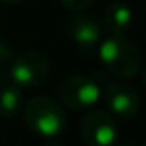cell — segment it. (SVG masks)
Returning <instances> with one entry per match:
<instances>
[{
  "mask_svg": "<svg viewBox=\"0 0 146 146\" xmlns=\"http://www.w3.org/2000/svg\"><path fill=\"white\" fill-rule=\"evenodd\" d=\"M102 26L111 35H126L133 26V11L124 2H111L104 11Z\"/></svg>",
  "mask_w": 146,
  "mask_h": 146,
  "instance_id": "cell-8",
  "label": "cell"
},
{
  "mask_svg": "<svg viewBox=\"0 0 146 146\" xmlns=\"http://www.w3.org/2000/svg\"><path fill=\"white\" fill-rule=\"evenodd\" d=\"M9 80L21 89H35L46 82L50 74V59L39 50H26L9 61Z\"/></svg>",
  "mask_w": 146,
  "mask_h": 146,
  "instance_id": "cell-3",
  "label": "cell"
},
{
  "mask_svg": "<svg viewBox=\"0 0 146 146\" xmlns=\"http://www.w3.org/2000/svg\"><path fill=\"white\" fill-rule=\"evenodd\" d=\"M59 100L70 109H89L100 100L102 89L93 78L82 74L67 76L59 83Z\"/></svg>",
  "mask_w": 146,
  "mask_h": 146,
  "instance_id": "cell-4",
  "label": "cell"
},
{
  "mask_svg": "<svg viewBox=\"0 0 146 146\" xmlns=\"http://www.w3.org/2000/svg\"><path fill=\"white\" fill-rule=\"evenodd\" d=\"M144 144H146V141H144Z\"/></svg>",
  "mask_w": 146,
  "mask_h": 146,
  "instance_id": "cell-14",
  "label": "cell"
},
{
  "mask_svg": "<svg viewBox=\"0 0 146 146\" xmlns=\"http://www.w3.org/2000/svg\"><path fill=\"white\" fill-rule=\"evenodd\" d=\"M143 83H144V89H146V68H144V72H143Z\"/></svg>",
  "mask_w": 146,
  "mask_h": 146,
  "instance_id": "cell-13",
  "label": "cell"
},
{
  "mask_svg": "<svg viewBox=\"0 0 146 146\" xmlns=\"http://www.w3.org/2000/svg\"><path fill=\"white\" fill-rule=\"evenodd\" d=\"M22 106H24V96H22L21 87L15 85L11 80L0 85V117L15 118L21 113Z\"/></svg>",
  "mask_w": 146,
  "mask_h": 146,
  "instance_id": "cell-9",
  "label": "cell"
},
{
  "mask_svg": "<svg viewBox=\"0 0 146 146\" xmlns=\"http://www.w3.org/2000/svg\"><path fill=\"white\" fill-rule=\"evenodd\" d=\"M82 139L89 146H111L118 141V128L109 111H91L80 122Z\"/></svg>",
  "mask_w": 146,
  "mask_h": 146,
  "instance_id": "cell-5",
  "label": "cell"
},
{
  "mask_svg": "<svg viewBox=\"0 0 146 146\" xmlns=\"http://www.w3.org/2000/svg\"><path fill=\"white\" fill-rule=\"evenodd\" d=\"M98 57L106 70L118 80H129L141 70V52L126 35H109L100 41Z\"/></svg>",
  "mask_w": 146,
  "mask_h": 146,
  "instance_id": "cell-1",
  "label": "cell"
},
{
  "mask_svg": "<svg viewBox=\"0 0 146 146\" xmlns=\"http://www.w3.org/2000/svg\"><path fill=\"white\" fill-rule=\"evenodd\" d=\"M67 32H68V37L74 41V44L83 54H91L98 48L100 41H102L104 26L93 15L76 11V15H72L68 19Z\"/></svg>",
  "mask_w": 146,
  "mask_h": 146,
  "instance_id": "cell-6",
  "label": "cell"
},
{
  "mask_svg": "<svg viewBox=\"0 0 146 146\" xmlns=\"http://www.w3.org/2000/svg\"><path fill=\"white\" fill-rule=\"evenodd\" d=\"M0 2H4V4H19V2H22V0H0Z\"/></svg>",
  "mask_w": 146,
  "mask_h": 146,
  "instance_id": "cell-12",
  "label": "cell"
},
{
  "mask_svg": "<svg viewBox=\"0 0 146 146\" xmlns=\"http://www.w3.org/2000/svg\"><path fill=\"white\" fill-rule=\"evenodd\" d=\"M104 102H106L107 109L111 115H115L117 118H133L139 113L141 100L137 91L128 83H109L104 91Z\"/></svg>",
  "mask_w": 146,
  "mask_h": 146,
  "instance_id": "cell-7",
  "label": "cell"
},
{
  "mask_svg": "<svg viewBox=\"0 0 146 146\" xmlns=\"http://www.w3.org/2000/svg\"><path fill=\"white\" fill-rule=\"evenodd\" d=\"M93 2L94 0H61V4L70 11H85Z\"/></svg>",
  "mask_w": 146,
  "mask_h": 146,
  "instance_id": "cell-10",
  "label": "cell"
},
{
  "mask_svg": "<svg viewBox=\"0 0 146 146\" xmlns=\"http://www.w3.org/2000/svg\"><path fill=\"white\" fill-rule=\"evenodd\" d=\"M26 126L35 135L54 139L67 128V115L59 102L50 96H35L24 106Z\"/></svg>",
  "mask_w": 146,
  "mask_h": 146,
  "instance_id": "cell-2",
  "label": "cell"
},
{
  "mask_svg": "<svg viewBox=\"0 0 146 146\" xmlns=\"http://www.w3.org/2000/svg\"><path fill=\"white\" fill-rule=\"evenodd\" d=\"M11 59H13V52H11L9 44L4 43V41H0V65L9 63Z\"/></svg>",
  "mask_w": 146,
  "mask_h": 146,
  "instance_id": "cell-11",
  "label": "cell"
}]
</instances>
